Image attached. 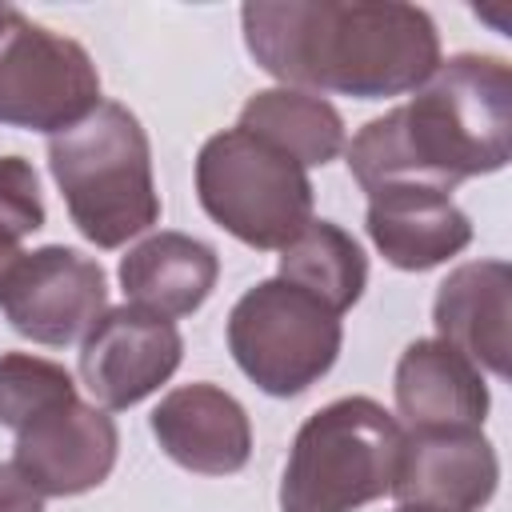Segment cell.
<instances>
[{"label":"cell","instance_id":"obj_14","mask_svg":"<svg viewBox=\"0 0 512 512\" xmlns=\"http://www.w3.org/2000/svg\"><path fill=\"white\" fill-rule=\"evenodd\" d=\"M508 316L512 272L504 260H476L456 268L436 292V332L448 348L496 376L508 372Z\"/></svg>","mask_w":512,"mask_h":512},{"label":"cell","instance_id":"obj_12","mask_svg":"<svg viewBox=\"0 0 512 512\" xmlns=\"http://www.w3.org/2000/svg\"><path fill=\"white\" fill-rule=\"evenodd\" d=\"M152 432L180 468L200 476L240 472L252 452L244 408L216 384H188L168 392L152 412Z\"/></svg>","mask_w":512,"mask_h":512},{"label":"cell","instance_id":"obj_3","mask_svg":"<svg viewBox=\"0 0 512 512\" xmlns=\"http://www.w3.org/2000/svg\"><path fill=\"white\" fill-rule=\"evenodd\" d=\"M48 164L72 224L96 248H120L156 224L160 200L140 120L124 104H100L48 140Z\"/></svg>","mask_w":512,"mask_h":512},{"label":"cell","instance_id":"obj_6","mask_svg":"<svg viewBox=\"0 0 512 512\" xmlns=\"http://www.w3.org/2000/svg\"><path fill=\"white\" fill-rule=\"evenodd\" d=\"M228 348L240 372L268 396H296L332 368L340 316L284 280H264L236 300Z\"/></svg>","mask_w":512,"mask_h":512},{"label":"cell","instance_id":"obj_8","mask_svg":"<svg viewBox=\"0 0 512 512\" xmlns=\"http://www.w3.org/2000/svg\"><path fill=\"white\" fill-rule=\"evenodd\" d=\"M180 332L172 320L124 304L104 312L80 348V380L104 408H128L156 392L180 364Z\"/></svg>","mask_w":512,"mask_h":512},{"label":"cell","instance_id":"obj_10","mask_svg":"<svg viewBox=\"0 0 512 512\" xmlns=\"http://www.w3.org/2000/svg\"><path fill=\"white\" fill-rule=\"evenodd\" d=\"M12 464L40 496L88 492L116 464V424L108 412L72 396L16 432Z\"/></svg>","mask_w":512,"mask_h":512},{"label":"cell","instance_id":"obj_1","mask_svg":"<svg viewBox=\"0 0 512 512\" xmlns=\"http://www.w3.org/2000/svg\"><path fill=\"white\" fill-rule=\"evenodd\" d=\"M240 20L256 64L300 88L360 100L400 96L440 64L436 28L412 4H244Z\"/></svg>","mask_w":512,"mask_h":512},{"label":"cell","instance_id":"obj_20","mask_svg":"<svg viewBox=\"0 0 512 512\" xmlns=\"http://www.w3.org/2000/svg\"><path fill=\"white\" fill-rule=\"evenodd\" d=\"M40 224H44V204L32 164L20 156H0V228L24 240Z\"/></svg>","mask_w":512,"mask_h":512},{"label":"cell","instance_id":"obj_19","mask_svg":"<svg viewBox=\"0 0 512 512\" xmlns=\"http://www.w3.org/2000/svg\"><path fill=\"white\" fill-rule=\"evenodd\" d=\"M72 396H76V384L60 364L28 356V352L0 356V424L4 428L20 432L28 420H36L40 412Z\"/></svg>","mask_w":512,"mask_h":512},{"label":"cell","instance_id":"obj_16","mask_svg":"<svg viewBox=\"0 0 512 512\" xmlns=\"http://www.w3.org/2000/svg\"><path fill=\"white\" fill-rule=\"evenodd\" d=\"M216 272H220L216 252L184 232L148 236L120 260L124 296L136 308H148L164 320L196 312L208 300Z\"/></svg>","mask_w":512,"mask_h":512},{"label":"cell","instance_id":"obj_9","mask_svg":"<svg viewBox=\"0 0 512 512\" xmlns=\"http://www.w3.org/2000/svg\"><path fill=\"white\" fill-rule=\"evenodd\" d=\"M108 288L96 260L72 248L24 252L0 300L12 328L36 344H72L104 312Z\"/></svg>","mask_w":512,"mask_h":512},{"label":"cell","instance_id":"obj_18","mask_svg":"<svg viewBox=\"0 0 512 512\" xmlns=\"http://www.w3.org/2000/svg\"><path fill=\"white\" fill-rule=\"evenodd\" d=\"M280 280L316 296L324 308H332L340 316L344 308H352L360 300L368 264L348 232H340L328 220H308L300 228V236L284 244Z\"/></svg>","mask_w":512,"mask_h":512},{"label":"cell","instance_id":"obj_5","mask_svg":"<svg viewBox=\"0 0 512 512\" xmlns=\"http://www.w3.org/2000/svg\"><path fill=\"white\" fill-rule=\"evenodd\" d=\"M196 192L204 212L252 248H284L312 220L304 168L244 128H228L200 148Z\"/></svg>","mask_w":512,"mask_h":512},{"label":"cell","instance_id":"obj_15","mask_svg":"<svg viewBox=\"0 0 512 512\" xmlns=\"http://www.w3.org/2000/svg\"><path fill=\"white\" fill-rule=\"evenodd\" d=\"M396 408L412 428H480L488 388L468 356L444 340H416L396 364Z\"/></svg>","mask_w":512,"mask_h":512},{"label":"cell","instance_id":"obj_13","mask_svg":"<svg viewBox=\"0 0 512 512\" xmlns=\"http://www.w3.org/2000/svg\"><path fill=\"white\" fill-rule=\"evenodd\" d=\"M368 196V236L384 260L404 272H424L472 240L468 216L444 192L396 184Z\"/></svg>","mask_w":512,"mask_h":512},{"label":"cell","instance_id":"obj_22","mask_svg":"<svg viewBox=\"0 0 512 512\" xmlns=\"http://www.w3.org/2000/svg\"><path fill=\"white\" fill-rule=\"evenodd\" d=\"M20 260H24L20 240H16V236H8V232L0 228V300H4L8 280H12V272H16V264H20Z\"/></svg>","mask_w":512,"mask_h":512},{"label":"cell","instance_id":"obj_24","mask_svg":"<svg viewBox=\"0 0 512 512\" xmlns=\"http://www.w3.org/2000/svg\"><path fill=\"white\" fill-rule=\"evenodd\" d=\"M400 512H432V508H416V504H404Z\"/></svg>","mask_w":512,"mask_h":512},{"label":"cell","instance_id":"obj_2","mask_svg":"<svg viewBox=\"0 0 512 512\" xmlns=\"http://www.w3.org/2000/svg\"><path fill=\"white\" fill-rule=\"evenodd\" d=\"M428 80L424 92L364 124L348 144V168L364 192L408 184L448 196L460 180L508 164V64L496 56H456L436 64Z\"/></svg>","mask_w":512,"mask_h":512},{"label":"cell","instance_id":"obj_7","mask_svg":"<svg viewBox=\"0 0 512 512\" xmlns=\"http://www.w3.org/2000/svg\"><path fill=\"white\" fill-rule=\"evenodd\" d=\"M100 108V76L88 52L20 12L0 36V124L64 132Z\"/></svg>","mask_w":512,"mask_h":512},{"label":"cell","instance_id":"obj_11","mask_svg":"<svg viewBox=\"0 0 512 512\" xmlns=\"http://www.w3.org/2000/svg\"><path fill=\"white\" fill-rule=\"evenodd\" d=\"M500 480V464L480 428H412L400 444L392 496L432 512H480Z\"/></svg>","mask_w":512,"mask_h":512},{"label":"cell","instance_id":"obj_21","mask_svg":"<svg viewBox=\"0 0 512 512\" xmlns=\"http://www.w3.org/2000/svg\"><path fill=\"white\" fill-rule=\"evenodd\" d=\"M0 512H44V496L16 472V464H0Z\"/></svg>","mask_w":512,"mask_h":512},{"label":"cell","instance_id":"obj_4","mask_svg":"<svg viewBox=\"0 0 512 512\" xmlns=\"http://www.w3.org/2000/svg\"><path fill=\"white\" fill-rule=\"evenodd\" d=\"M404 432L368 396H344L296 432L280 512H352L392 492Z\"/></svg>","mask_w":512,"mask_h":512},{"label":"cell","instance_id":"obj_17","mask_svg":"<svg viewBox=\"0 0 512 512\" xmlns=\"http://www.w3.org/2000/svg\"><path fill=\"white\" fill-rule=\"evenodd\" d=\"M240 128L260 136V140H268V144H276L300 168L328 164L344 148V120H340V112L328 100L296 92V88L256 92L244 104V112H240Z\"/></svg>","mask_w":512,"mask_h":512},{"label":"cell","instance_id":"obj_23","mask_svg":"<svg viewBox=\"0 0 512 512\" xmlns=\"http://www.w3.org/2000/svg\"><path fill=\"white\" fill-rule=\"evenodd\" d=\"M12 16H16V12H12V8H0V36H4V28H8V24H12Z\"/></svg>","mask_w":512,"mask_h":512}]
</instances>
